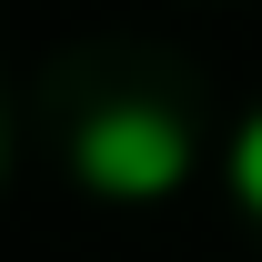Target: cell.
<instances>
[{
  "instance_id": "cell-1",
  "label": "cell",
  "mask_w": 262,
  "mask_h": 262,
  "mask_svg": "<svg viewBox=\"0 0 262 262\" xmlns=\"http://www.w3.org/2000/svg\"><path fill=\"white\" fill-rule=\"evenodd\" d=\"M182 171H192V131L171 121L162 101H121V111L81 121V182L91 192L162 202V192H182Z\"/></svg>"
},
{
  "instance_id": "cell-2",
  "label": "cell",
  "mask_w": 262,
  "mask_h": 262,
  "mask_svg": "<svg viewBox=\"0 0 262 262\" xmlns=\"http://www.w3.org/2000/svg\"><path fill=\"white\" fill-rule=\"evenodd\" d=\"M232 192H242V212L262 222V111L232 131Z\"/></svg>"
}]
</instances>
